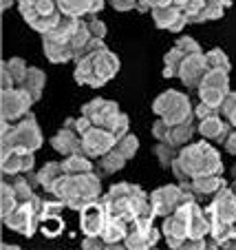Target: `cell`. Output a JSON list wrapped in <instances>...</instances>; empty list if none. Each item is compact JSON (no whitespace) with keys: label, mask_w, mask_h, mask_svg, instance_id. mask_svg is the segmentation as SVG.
Returning a JSON list of instances; mask_svg holds the SVG:
<instances>
[{"label":"cell","mask_w":236,"mask_h":250,"mask_svg":"<svg viewBox=\"0 0 236 250\" xmlns=\"http://www.w3.org/2000/svg\"><path fill=\"white\" fill-rule=\"evenodd\" d=\"M172 173L177 182H190L199 175H223V160L221 153L210 144V140L190 142L179 148V155L172 162Z\"/></svg>","instance_id":"6da1fadb"},{"label":"cell","mask_w":236,"mask_h":250,"mask_svg":"<svg viewBox=\"0 0 236 250\" xmlns=\"http://www.w3.org/2000/svg\"><path fill=\"white\" fill-rule=\"evenodd\" d=\"M49 195L62 199L66 204V208L80 212L82 208H86L89 204H95L102 199V180L97 173H77L69 175L64 173L51 188L47 190Z\"/></svg>","instance_id":"7a4b0ae2"},{"label":"cell","mask_w":236,"mask_h":250,"mask_svg":"<svg viewBox=\"0 0 236 250\" xmlns=\"http://www.w3.org/2000/svg\"><path fill=\"white\" fill-rule=\"evenodd\" d=\"M150 195L137 184H130V182H119V184H113L109 188V193L102 195L99 202L109 208L110 215L115 217H122L126 222H135L137 215L142 212L144 204L148 202Z\"/></svg>","instance_id":"3957f363"},{"label":"cell","mask_w":236,"mask_h":250,"mask_svg":"<svg viewBox=\"0 0 236 250\" xmlns=\"http://www.w3.org/2000/svg\"><path fill=\"white\" fill-rule=\"evenodd\" d=\"M42 142H44V137L38 126V120L27 113L24 118L18 120V124H14V128H11L9 133L0 135V155L14 151V148L36 153L42 146Z\"/></svg>","instance_id":"277c9868"},{"label":"cell","mask_w":236,"mask_h":250,"mask_svg":"<svg viewBox=\"0 0 236 250\" xmlns=\"http://www.w3.org/2000/svg\"><path fill=\"white\" fill-rule=\"evenodd\" d=\"M152 111H155L157 118H163L170 126L194 120V106L190 98L177 89H168L157 95L155 102H152Z\"/></svg>","instance_id":"5b68a950"},{"label":"cell","mask_w":236,"mask_h":250,"mask_svg":"<svg viewBox=\"0 0 236 250\" xmlns=\"http://www.w3.org/2000/svg\"><path fill=\"white\" fill-rule=\"evenodd\" d=\"M192 199H197V195L192 190L183 188L181 184H165L150 193V204L155 206L157 217L161 219L172 215L179 206H183L185 202H192Z\"/></svg>","instance_id":"8992f818"},{"label":"cell","mask_w":236,"mask_h":250,"mask_svg":"<svg viewBox=\"0 0 236 250\" xmlns=\"http://www.w3.org/2000/svg\"><path fill=\"white\" fill-rule=\"evenodd\" d=\"M2 224L22 237H33L36 230H40V212L36 210V206L31 202H22L18 204V208L9 217L2 219Z\"/></svg>","instance_id":"52a82bcc"},{"label":"cell","mask_w":236,"mask_h":250,"mask_svg":"<svg viewBox=\"0 0 236 250\" xmlns=\"http://www.w3.org/2000/svg\"><path fill=\"white\" fill-rule=\"evenodd\" d=\"M33 104V98L29 95L27 89L22 86H14V89H5L0 93V111H2V120H11L18 122L20 118L29 113Z\"/></svg>","instance_id":"ba28073f"},{"label":"cell","mask_w":236,"mask_h":250,"mask_svg":"<svg viewBox=\"0 0 236 250\" xmlns=\"http://www.w3.org/2000/svg\"><path fill=\"white\" fill-rule=\"evenodd\" d=\"M115 144H117V137L113 135L110 128H104V126H95L93 124V126L82 135V153L89 155L91 160H99L102 155L113 151Z\"/></svg>","instance_id":"9c48e42d"},{"label":"cell","mask_w":236,"mask_h":250,"mask_svg":"<svg viewBox=\"0 0 236 250\" xmlns=\"http://www.w3.org/2000/svg\"><path fill=\"white\" fill-rule=\"evenodd\" d=\"M119 113H122L119 104L106 98H93L91 102H86L82 106V115H86L95 126H104V128L113 126V122L119 118Z\"/></svg>","instance_id":"30bf717a"},{"label":"cell","mask_w":236,"mask_h":250,"mask_svg":"<svg viewBox=\"0 0 236 250\" xmlns=\"http://www.w3.org/2000/svg\"><path fill=\"white\" fill-rule=\"evenodd\" d=\"M205 212L210 217H218L227 224H236V188H230L227 184L221 186L212 195Z\"/></svg>","instance_id":"8fae6325"},{"label":"cell","mask_w":236,"mask_h":250,"mask_svg":"<svg viewBox=\"0 0 236 250\" xmlns=\"http://www.w3.org/2000/svg\"><path fill=\"white\" fill-rule=\"evenodd\" d=\"M109 219H110V212L102 202L89 204L86 208H82L80 210V230L84 232V237L102 235Z\"/></svg>","instance_id":"7c38bea8"},{"label":"cell","mask_w":236,"mask_h":250,"mask_svg":"<svg viewBox=\"0 0 236 250\" xmlns=\"http://www.w3.org/2000/svg\"><path fill=\"white\" fill-rule=\"evenodd\" d=\"M161 230H163L165 244L170 246V248H181L183 239L188 237V215H185V206H179L172 215L163 217Z\"/></svg>","instance_id":"4fadbf2b"},{"label":"cell","mask_w":236,"mask_h":250,"mask_svg":"<svg viewBox=\"0 0 236 250\" xmlns=\"http://www.w3.org/2000/svg\"><path fill=\"white\" fill-rule=\"evenodd\" d=\"M210 71L208 60H205V53H192L183 60L179 71V80L183 82V86L188 89H199V84L203 82L205 73Z\"/></svg>","instance_id":"5bb4252c"},{"label":"cell","mask_w":236,"mask_h":250,"mask_svg":"<svg viewBox=\"0 0 236 250\" xmlns=\"http://www.w3.org/2000/svg\"><path fill=\"white\" fill-rule=\"evenodd\" d=\"M36 166V153L33 151H14L2 153L0 155V170L2 175H20V173H31Z\"/></svg>","instance_id":"9a60e30c"},{"label":"cell","mask_w":236,"mask_h":250,"mask_svg":"<svg viewBox=\"0 0 236 250\" xmlns=\"http://www.w3.org/2000/svg\"><path fill=\"white\" fill-rule=\"evenodd\" d=\"M89 56H91V60H93L95 73H97V78L102 80V84L110 82L115 76H117V71H119V58L115 56V53L110 51L109 47L99 49V51H91Z\"/></svg>","instance_id":"2e32d148"},{"label":"cell","mask_w":236,"mask_h":250,"mask_svg":"<svg viewBox=\"0 0 236 250\" xmlns=\"http://www.w3.org/2000/svg\"><path fill=\"white\" fill-rule=\"evenodd\" d=\"M51 146L55 148L60 155H73V153H82V135L77 133L75 126H64L51 137Z\"/></svg>","instance_id":"e0dca14e"},{"label":"cell","mask_w":236,"mask_h":250,"mask_svg":"<svg viewBox=\"0 0 236 250\" xmlns=\"http://www.w3.org/2000/svg\"><path fill=\"white\" fill-rule=\"evenodd\" d=\"M230 128H232V124L227 122L221 113H217V115H210V118H205V120H199L197 131L201 133V137H205V140L221 142L223 144V140L227 137Z\"/></svg>","instance_id":"ac0fdd59"},{"label":"cell","mask_w":236,"mask_h":250,"mask_svg":"<svg viewBox=\"0 0 236 250\" xmlns=\"http://www.w3.org/2000/svg\"><path fill=\"white\" fill-rule=\"evenodd\" d=\"M227 182L223 180L221 175H199L190 182H181V186L188 190H192L197 197H212L221 186H225Z\"/></svg>","instance_id":"d6986e66"},{"label":"cell","mask_w":236,"mask_h":250,"mask_svg":"<svg viewBox=\"0 0 236 250\" xmlns=\"http://www.w3.org/2000/svg\"><path fill=\"white\" fill-rule=\"evenodd\" d=\"M42 49L44 56L49 62L53 64H64V62H71L75 56V49L71 42H62V40H53L49 36H42Z\"/></svg>","instance_id":"ffe728a7"},{"label":"cell","mask_w":236,"mask_h":250,"mask_svg":"<svg viewBox=\"0 0 236 250\" xmlns=\"http://www.w3.org/2000/svg\"><path fill=\"white\" fill-rule=\"evenodd\" d=\"M128 230H130V222L110 215V219L106 222V228H104V232H102V237L106 239L109 248H126L124 241H126Z\"/></svg>","instance_id":"44dd1931"},{"label":"cell","mask_w":236,"mask_h":250,"mask_svg":"<svg viewBox=\"0 0 236 250\" xmlns=\"http://www.w3.org/2000/svg\"><path fill=\"white\" fill-rule=\"evenodd\" d=\"M163 235V230L161 228H135L130 226V230H128L126 235V248H152V246H157V241H159V237Z\"/></svg>","instance_id":"7402d4cb"},{"label":"cell","mask_w":236,"mask_h":250,"mask_svg":"<svg viewBox=\"0 0 236 250\" xmlns=\"http://www.w3.org/2000/svg\"><path fill=\"white\" fill-rule=\"evenodd\" d=\"M150 16H152V22H155V27L170 31L172 24H175L177 20L183 16V9H181L179 5H175V2H165V5L152 7Z\"/></svg>","instance_id":"603a6c76"},{"label":"cell","mask_w":236,"mask_h":250,"mask_svg":"<svg viewBox=\"0 0 236 250\" xmlns=\"http://www.w3.org/2000/svg\"><path fill=\"white\" fill-rule=\"evenodd\" d=\"M73 78H75L77 84L82 86H91V89H99L102 84V80L97 78V73H95V64L93 60H91V56L82 58V60L75 62V71H73Z\"/></svg>","instance_id":"cb8c5ba5"},{"label":"cell","mask_w":236,"mask_h":250,"mask_svg":"<svg viewBox=\"0 0 236 250\" xmlns=\"http://www.w3.org/2000/svg\"><path fill=\"white\" fill-rule=\"evenodd\" d=\"M44 84H47V73H44L42 69H38V66H29V69H27V76H24V80H22V84H18V86L27 89L29 95L33 98V102H38V100L42 98Z\"/></svg>","instance_id":"d4e9b609"},{"label":"cell","mask_w":236,"mask_h":250,"mask_svg":"<svg viewBox=\"0 0 236 250\" xmlns=\"http://www.w3.org/2000/svg\"><path fill=\"white\" fill-rule=\"evenodd\" d=\"M62 18V11H53V14H31V16H24V22L33 29V31H38L40 36L49 33Z\"/></svg>","instance_id":"484cf974"},{"label":"cell","mask_w":236,"mask_h":250,"mask_svg":"<svg viewBox=\"0 0 236 250\" xmlns=\"http://www.w3.org/2000/svg\"><path fill=\"white\" fill-rule=\"evenodd\" d=\"M188 58V53L183 51L181 47H172L170 51L163 56V71H161V76L163 78H179V71H181V64H183V60Z\"/></svg>","instance_id":"4316f807"},{"label":"cell","mask_w":236,"mask_h":250,"mask_svg":"<svg viewBox=\"0 0 236 250\" xmlns=\"http://www.w3.org/2000/svg\"><path fill=\"white\" fill-rule=\"evenodd\" d=\"M126 162H128L126 157L117 148H113V151H109L106 155H102L97 160V170H99V175H113L117 170H122L126 166Z\"/></svg>","instance_id":"83f0119b"},{"label":"cell","mask_w":236,"mask_h":250,"mask_svg":"<svg viewBox=\"0 0 236 250\" xmlns=\"http://www.w3.org/2000/svg\"><path fill=\"white\" fill-rule=\"evenodd\" d=\"M62 168L69 175H77V173H91L93 170V162L89 155L84 153H73V155H66L62 160Z\"/></svg>","instance_id":"f1b7e54d"},{"label":"cell","mask_w":236,"mask_h":250,"mask_svg":"<svg viewBox=\"0 0 236 250\" xmlns=\"http://www.w3.org/2000/svg\"><path fill=\"white\" fill-rule=\"evenodd\" d=\"M18 204H20V199L16 195L14 186L7 180H2V186H0V219L9 217L11 212L18 208Z\"/></svg>","instance_id":"f546056e"},{"label":"cell","mask_w":236,"mask_h":250,"mask_svg":"<svg viewBox=\"0 0 236 250\" xmlns=\"http://www.w3.org/2000/svg\"><path fill=\"white\" fill-rule=\"evenodd\" d=\"M36 173H38L40 186H42L44 190H49L57 180H60L62 175H64V168H62V162H47V164H44L40 170H36Z\"/></svg>","instance_id":"4dcf8cb0"},{"label":"cell","mask_w":236,"mask_h":250,"mask_svg":"<svg viewBox=\"0 0 236 250\" xmlns=\"http://www.w3.org/2000/svg\"><path fill=\"white\" fill-rule=\"evenodd\" d=\"M5 180L14 186V190H16V195H18L20 204H22V202H31V199H33L36 188L29 184V180H27V175H24V173H20V175H5Z\"/></svg>","instance_id":"1f68e13d"},{"label":"cell","mask_w":236,"mask_h":250,"mask_svg":"<svg viewBox=\"0 0 236 250\" xmlns=\"http://www.w3.org/2000/svg\"><path fill=\"white\" fill-rule=\"evenodd\" d=\"M91 5H93V0H57V9L64 16H75V18L89 16Z\"/></svg>","instance_id":"d6a6232c"},{"label":"cell","mask_w":236,"mask_h":250,"mask_svg":"<svg viewBox=\"0 0 236 250\" xmlns=\"http://www.w3.org/2000/svg\"><path fill=\"white\" fill-rule=\"evenodd\" d=\"M192 122H194V120H192ZM192 122L177 124V126L170 128V137H168V142H170L172 146L181 148V146H185V144H190V142H192V135H194V124Z\"/></svg>","instance_id":"836d02e7"},{"label":"cell","mask_w":236,"mask_h":250,"mask_svg":"<svg viewBox=\"0 0 236 250\" xmlns=\"http://www.w3.org/2000/svg\"><path fill=\"white\" fill-rule=\"evenodd\" d=\"M2 69L9 73L11 78H14V82L16 84H22V80H24V76H27V62L22 60V58H18V56H14V58H9V60H5L2 62Z\"/></svg>","instance_id":"e575fe53"},{"label":"cell","mask_w":236,"mask_h":250,"mask_svg":"<svg viewBox=\"0 0 236 250\" xmlns=\"http://www.w3.org/2000/svg\"><path fill=\"white\" fill-rule=\"evenodd\" d=\"M155 155H157V160H159V164H161V166L170 168L172 162H175V157L179 155V148L172 146L170 142H157Z\"/></svg>","instance_id":"d590c367"},{"label":"cell","mask_w":236,"mask_h":250,"mask_svg":"<svg viewBox=\"0 0 236 250\" xmlns=\"http://www.w3.org/2000/svg\"><path fill=\"white\" fill-rule=\"evenodd\" d=\"M115 148H117V151L122 153L126 160H130V157H135V153L139 151V140L132 135V133H126V135H122V137L117 140Z\"/></svg>","instance_id":"8d00e7d4"},{"label":"cell","mask_w":236,"mask_h":250,"mask_svg":"<svg viewBox=\"0 0 236 250\" xmlns=\"http://www.w3.org/2000/svg\"><path fill=\"white\" fill-rule=\"evenodd\" d=\"M205 60H208V66L210 69H223V71H232V64H230V58L223 49H210L205 53Z\"/></svg>","instance_id":"74e56055"},{"label":"cell","mask_w":236,"mask_h":250,"mask_svg":"<svg viewBox=\"0 0 236 250\" xmlns=\"http://www.w3.org/2000/svg\"><path fill=\"white\" fill-rule=\"evenodd\" d=\"M62 228H64V222H62L60 215H47V217L40 219V230L44 237H57Z\"/></svg>","instance_id":"f35d334b"},{"label":"cell","mask_w":236,"mask_h":250,"mask_svg":"<svg viewBox=\"0 0 236 250\" xmlns=\"http://www.w3.org/2000/svg\"><path fill=\"white\" fill-rule=\"evenodd\" d=\"M223 14H225V7L223 5H214V2H208V0H205V7L197 14L194 22L201 24V22H208V20H218V18H223Z\"/></svg>","instance_id":"ab89813d"},{"label":"cell","mask_w":236,"mask_h":250,"mask_svg":"<svg viewBox=\"0 0 236 250\" xmlns=\"http://www.w3.org/2000/svg\"><path fill=\"white\" fill-rule=\"evenodd\" d=\"M170 124L165 122L163 118H157V122L152 124V137H155L157 142H168V137H170Z\"/></svg>","instance_id":"60d3db41"},{"label":"cell","mask_w":236,"mask_h":250,"mask_svg":"<svg viewBox=\"0 0 236 250\" xmlns=\"http://www.w3.org/2000/svg\"><path fill=\"white\" fill-rule=\"evenodd\" d=\"M86 22H89V29H91V36H93V38H106V33H109L106 22H102V20L95 18V16H89Z\"/></svg>","instance_id":"b9f144b4"},{"label":"cell","mask_w":236,"mask_h":250,"mask_svg":"<svg viewBox=\"0 0 236 250\" xmlns=\"http://www.w3.org/2000/svg\"><path fill=\"white\" fill-rule=\"evenodd\" d=\"M175 44H177V47L183 49V51L188 53V56H192V53H203V51H201V44H199L194 38H190V36H181V38L177 40Z\"/></svg>","instance_id":"7bdbcfd3"},{"label":"cell","mask_w":236,"mask_h":250,"mask_svg":"<svg viewBox=\"0 0 236 250\" xmlns=\"http://www.w3.org/2000/svg\"><path fill=\"white\" fill-rule=\"evenodd\" d=\"M217 113H221V111L217 109V106H212V104H208V102H201L194 106V118L197 120H205V118H210V115H217Z\"/></svg>","instance_id":"ee69618b"},{"label":"cell","mask_w":236,"mask_h":250,"mask_svg":"<svg viewBox=\"0 0 236 250\" xmlns=\"http://www.w3.org/2000/svg\"><path fill=\"white\" fill-rule=\"evenodd\" d=\"M128 126H130V120H128V115L126 113H119V118L113 122L110 131H113V135L119 140L122 135H126V133H128Z\"/></svg>","instance_id":"f6af8a7d"},{"label":"cell","mask_w":236,"mask_h":250,"mask_svg":"<svg viewBox=\"0 0 236 250\" xmlns=\"http://www.w3.org/2000/svg\"><path fill=\"white\" fill-rule=\"evenodd\" d=\"M82 248L86 250H97V248H109V244H106V239L102 235H89L82 239Z\"/></svg>","instance_id":"bcb514c9"},{"label":"cell","mask_w":236,"mask_h":250,"mask_svg":"<svg viewBox=\"0 0 236 250\" xmlns=\"http://www.w3.org/2000/svg\"><path fill=\"white\" fill-rule=\"evenodd\" d=\"M234 109H236V91H230V93H227V98L223 100V104H221V109H218V111H221V115L227 120V115H230Z\"/></svg>","instance_id":"7dc6e473"},{"label":"cell","mask_w":236,"mask_h":250,"mask_svg":"<svg viewBox=\"0 0 236 250\" xmlns=\"http://www.w3.org/2000/svg\"><path fill=\"white\" fill-rule=\"evenodd\" d=\"M137 2L139 0H109V5L115 11H132V9H137Z\"/></svg>","instance_id":"c3c4849f"},{"label":"cell","mask_w":236,"mask_h":250,"mask_svg":"<svg viewBox=\"0 0 236 250\" xmlns=\"http://www.w3.org/2000/svg\"><path fill=\"white\" fill-rule=\"evenodd\" d=\"M223 148H225L230 155H236V128L232 126L230 133H227V137L223 140Z\"/></svg>","instance_id":"681fc988"},{"label":"cell","mask_w":236,"mask_h":250,"mask_svg":"<svg viewBox=\"0 0 236 250\" xmlns=\"http://www.w3.org/2000/svg\"><path fill=\"white\" fill-rule=\"evenodd\" d=\"M165 2H172V0H139L137 2V11H142V14H150L152 11V7H157V5H165Z\"/></svg>","instance_id":"f907efd6"},{"label":"cell","mask_w":236,"mask_h":250,"mask_svg":"<svg viewBox=\"0 0 236 250\" xmlns=\"http://www.w3.org/2000/svg\"><path fill=\"white\" fill-rule=\"evenodd\" d=\"M91 126H93V122H91L86 115H80V118H75V128H77V133H80V135H84V133L89 131Z\"/></svg>","instance_id":"816d5d0a"},{"label":"cell","mask_w":236,"mask_h":250,"mask_svg":"<svg viewBox=\"0 0 236 250\" xmlns=\"http://www.w3.org/2000/svg\"><path fill=\"white\" fill-rule=\"evenodd\" d=\"M227 122H230V124H232V126H234V128H236V109H234V111H232V113H230V115H227Z\"/></svg>","instance_id":"f5cc1de1"},{"label":"cell","mask_w":236,"mask_h":250,"mask_svg":"<svg viewBox=\"0 0 236 250\" xmlns=\"http://www.w3.org/2000/svg\"><path fill=\"white\" fill-rule=\"evenodd\" d=\"M16 0H2V9H11V5H14Z\"/></svg>","instance_id":"db71d44e"},{"label":"cell","mask_w":236,"mask_h":250,"mask_svg":"<svg viewBox=\"0 0 236 250\" xmlns=\"http://www.w3.org/2000/svg\"><path fill=\"white\" fill-rule=\"evenodd\" d=\"M33 0H16V5L18 7H24V5H31Z\"/></svg>","instance_id":"11a10c76"},{"label":"cell","mask_w":236,"mask_h":250,"mask_svg":"<svg viewBox=\"0 0 236 250\" xmlns=\"http://www.w3.org/2000/svg\"><path fill=\"white\" fill-rule=\"evenodd\" d=\"M172 2H175V5H179V7H183L185 2H188V0H172Z\"/></svg>","instance_id":"9f6ffc18"},{"label":"cell","mask_w":236,"mask_h":250,"mask_svg":"<svg viewBox=\"0 0 236 250\" xmlns=\"http://www.w3.org/2000/svg\"><path fill=\"white\" fill-rule=\"evenodd\" d=\"M234 188H236V177H234Z\"/></svg>","instance_id":"6f0895ef"},{"label":"cell","mask_w":236,"mask_h":250,"mask_svg":"<svg viewBox=\"0 0 236 250\" xmlns=\"http://www.w3.org/2000/svg\"><path fill=\"white\" fill-rule=\"evenodd\" d=\"M234 173H236V166H234Z\"/></svg>","instance_id":"680465c9"}]
</instances>
